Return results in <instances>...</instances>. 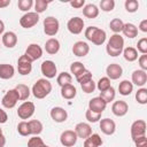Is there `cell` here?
<instances>
[{
    "label": "cell",
    "instance_id": "17",
    "mask_svg": "<svg viewBox=\"0 0 147 147\" xmlns=\"http://www.w3.org/2000/svg\"><path fill=\"white\" fill-rule=\"evenodd\" d=\"M111 111L115 116L117 117H122V116H125L126 113L129 111V105L123 101V100H118V101H115L111 106Z\"/></svg>",
    "mask_w": 147,
    "mask_h": 147
},
{
    "label": "cell",
    "instance_id": "57",
    "mask_svg": "<svg viewBox=\"0 0 147 147\" xmlns=\"http://www.w3.org/2000/svg\"><path fill=\"white\" fill-rule=\"evenodd\" d=\"M0 134H2V129L0 127Z\"/></svg>",
    "mask_w": 147,
    "mask_h": 147
},
{
    "label": "cell",
    "instance_id": "50",
    "mask_svg": "<svg viewBox=\"0 0 147 147\" xmlns=\"http://www.w3.org/2000/svg\"><path fill=\"white\" fill-rule=\"evenodd\" d=\"M139 61V65H140V69L146 71L147 70V54H141L140 57L138 59Z\"/></svg>",
    "mask_w": 147,
    "mask_h": 147
},
{
    "label": "cell",
    "instance_id": "33",
    "mask_svg": "<svg viewBox=\"0 0 147 147\" xmlns=\"http://www.w3.org/2000/svg\"><path fill=\"white\" fill-rule=\"evenodd\" d=\"M123 26H124V22L121 20V18H113L109 23V28L110 30L116 33V34H119V32H122L123 30Z\"/></svg>",
    "mask_w": 147,
    "mask_h": 147
},
{
    "label": "cell",
    "instance_id": "45",
    "mask_svg": "<svg viewBox=\"0 0 147 147\" xmlns=\"http://www.w3.org/2000/svg\"><path fill=\"white\" fill-rule=\"evenodd\" d=\"M33 6V1L32 0H18L17 1V7L20 10L22 11H29V9H31V7Z\"/></svg>",
    "mask_w": 147,
    "mask_h": 147
},
{
    "label": "cell",
    "instance_id": "4",
    "mask_svg": "<svg viewBox=\"0 0 147 147\" xmlns=\"http://www.w3.org/2000/svg\"><path fill=\"white\" fill-rule=\"evenodd\" d=\"M42 24H44V32L49 37L55 36L60 30V23H59L57 18H55L54 16L46 17L44 20Z\"/></svg>",
    "mask_w": 147,
    "mask_h": 147
},
{
    "label": "cell",
    "instance_id": "43",
    "mask_svg": "<svg viewBox=\"0 0 147 147\" xmlns=\"http://www.w3.org/2000/svg\"><path fill=\"white\" fill-rule=\"evenodd\" d=\"M124 6L127 13H136L139 9V2L137 0H126Z\"/></svg>",
    "mask_w": 147,
    "mask_h": 147
},
{
    "label": "cell",
    "instance_id": "14",
    "mask_svg": "<svg viewBox=\"0 0 147 147\" xmlns=\"http://www.w3.org/2000/svg\"><path fill=\"white\" fill-rule=\"evenodd\" d=\"M24 55H26L33 62V61H36V60H38L42 56V48L38 44H30L26 47Z\"/></svg>",
    "mask_w": 147,
    "mask_h": 147
},
{
    "label": "cell",
    "instance_id": "54",
    "mask_svg": "<svg viewBox=\"0 0 147 147\" xmlns=\"http://www.w3.org/2000/svg\"><path fill=\"white\" fill-rule=\"evenodd\" d=\"M10 5V0H0V8H6Z\"/></svg>",
    "mask_w": 147,
    "mask_h": 147
},
{
    "label": "cell",
    "instance_id": "2",
    "mask_svg": "<svg viewBox=\"0 0 147 147\" xmlns=\"http://www.w3.org/2000/svg\"><path fill=\"white\" fill-rule=\"evenodd\" d=\"M85 37L88 41L96 46H101L107 38L106 31L98 26H88L85 29Z\"/></svg>",
    "mask_w": 147,
    "mask_h": 147
},
{
    "label": "cell",
    "instance_id": "35",
    "mask_svg": "<svg viewBox=\"0 0 147 147\" xmlns=\"http://www.w3.org/2000/svg\"><path fill=\"white\" fill-rule=\"evenodd\" d=\"M71 80H72V76H71L69 72H65V71L59 74V76H57V78H56V82H57V84H59L61 87L64 86V85L71 84Z\"/></svg>",
    "mask_w": 147,
    "mask_h": 147
},
{
    "label": "cell",
    "instance_id": "21",
    "mask_svg": "<svg viewBox=\"0 0 147 147\" xmlns=\"http://www.w3.org/2000/svg\"><path fill=\"white\" fill-rule=\"evenodd\" d=\"M132 84L142 87L146 83H147V74L146 71L139 69V70H134L132 72Z\"/></svg>",
    "mask_w": 147,
    "mask_h": 147
},
{
    "label": "cell",
    "instance_id": "19",
    "mask_svg": "<svg viewBox=\"0 0 147 147\" xmlns=\"http://www.w3.org/2000/svg\"><path fill=\"white\" fill-rule=\"evenodd\" d=\"M88 52H90V46L85 41H77L72 46V53L75 56L84 57L88 54Z\"/></svg>",
    "mask_w": 147,
    "mask_h": 147
},
{
    "label": "cell",
    "instance_id": "36",
    "mask_svg": "<svg viewBox=\"0 0 147 147\" xmlns=\"http://www.w3.org/2000/svg\"><path fill=\"white\" fill-rule=\"evenodd\" d=\"M93 78H92V74H91V71L90 70H87V69H84L80 74H78L77 76H76V80L82 85V84H84V83H87V82H90V80H92Z\"/></svg>",
    "mask_w": 147,
    "mask_h": 147
},
{
    "label": "cell",
    "instance_id": "41",
    "mask_svg": "<svg viewBox=\"0 0 147 147\" xmlns=\"http://www.w3.org/2000/svg\"><path fill=\"white\" fill-rule=\"evenodd\" d=\"M84 69H86L85 67H84V64L82 63V62H79V61H76V62H72L71 63V65H70V72L76 77L78 74H80Z\"/></svg>",
    "mask_w": 147,
    "mask_h": 147
},
{
    "label": "cell",
    "instance_id": "1",
    "mask_svg": "<svg viewBox=\"0 0 147 147\" xmlns=\"http://www.w3.org/2000/svg\"><path fill=\"white\" fill-rule=\"evenodd\" d=\"M124 49V39L121 34H116L114 33L113 36H110L107 46H106V52L108 53V55L110 56H118L122 54Z\"/></svg>",
    "mask_w": 147,
    "mask_h": 147
},
{
    "label": "cell",
    "instance_id": "26",
    "mask_svg": "<svg viewBox=\"0 0 147 147\" xmlns=\"http://www.w3.org/2000/svg\"><path fill=\"white\" fill-rule=\"evenodd\" d=\"M102 142L103 141L98 133H92L88 138L84 140V147H100Z\"/></svg>",
    "mask_w": 147,
    "mask_h": 147
},
{
    "label": "cell",
    "instance_id": "25",
    "mask_svg": "<svg viewBox=\"0 0 147 147\" xmlns=\"http://www.w3.org/2000/svg\"><path fill=\"white\" fill-rule=\"evenodd\" d=\"M76 94H77V90L72 84H68V85H64L61 87V95L65 100L74 99L76 96Z\"/></svg>",
    "mask_w": 147,
    "mask_h": 147
},
{
    "label": "cell",
    "instance_id": "15",
    "mask_svg": "<svg viewBox=\"0 0 147 147\" xmlns=\"http://www.w3.org/2000/svg\"><path fill=\"white\" fill-rule=\"evenodd\" d=\"M74 131L76 132V134H77L78 138H82L84 140L92 134V127H91V125L88 123H84V122H80V123L76 124Z\"/></svg>",
    "mask_w": 147,
    "mask_h": 147
},
{
    "label": "cell",
    "instance_id": "48",
    "mask_svg": "<svg viewBox=\"0 0 147 147\" xmlns=\"http://www.w3.org/2000/svg\"><path fill=\"white\" fill-rule=\"evenodd\" d=\"M80 86H82L83 92H85V93H93V92H94V90L96 88V85H95V83H94V80H93V79H92V80H90V82H87V83L82 84Z\"/></svg>",
    "mask_w": 147,
    "mask_h": 147
},
{
    "label": "cell",
    "instance_id": "22",
    "mask_svg": "<svg viewBox=\"0 0 147 147\" xmlns=\"http://www.w3.org/2000/svg\"><path fill=\"white\" fill-rule=\"evenodd\" d=\"M2 44L3 46H6L7 48H13L16 46L17 44V36L15 32L13 31H8V32H5L2 34Z\"/></svg>",
    "mask_w": 147,
    "mask_h": 147
},
{
    "label": "cell",
    "instance_id": "40",
    "mask_svg": "<svg viewBox=\"0 0 147 147\" xmlns=\"http://www.w3.org/2000/svg\"><path fill=\"white\" fill-rule=\"evenodd\" d=\"M49 5V1H45V0H36L34 2V13L37 14H41L46 10L47 6Z\"/></svg>",
    "mask_w": 147,
    "mask_h": 147
},
{
    "label": "cell",
    "instance_id": "23",
    "mask_svg": "<svg viewBox=\"0 0 147 147\" xmlns=\"http://www.w3.org/2000/svg\"><path fill=\"white\" fill-rule=\"evenodd\" d=\"M45 51L51 55H55L60 51V41L56 38H49L45 44Z\"/></svg>",
    "mask_w": 147,
    "mask_h": 147
},
{
    "label": "cell",
    "instance_id": "55",
    "mask_svg": "<svg viewBox=\"0 0 147 147\" xmlns=\"http://www.w3.org/2000/svg\"><path fill=\"white\" fill-rule=\"evenodd\" d=\"M6 145V137L3 134H0V147H5Z\"/></svg>",
    "mask_w": 147,
    "mask_h": 147
},
{
    "label": "cell",
    "instance_id": "42",
    "mask_svg": "<svg viewBox=\"0 0 147 147\" xmlns=\"http://www.w3.org/2000/svg\"><path fill=\"white\" fill-rule=\"evenodd\" d=\"M45 146L46 145H45L44 140L38 136H33L28 141V147H45Z\"/></svg>",
    "mask_w": 147,
    "mask_h": 147
},
{
    "label": "cell",
    "instance_id": "52",
    "mask_svg": "<svg viewBox=\"0 0 147 147\" xmlns=\"http://www.w3.org/2000/svg\"><path fill=\"white\" fill-rule=\"evenodd\" d=\"M7 119H8V115H7V113H6L2 108H0V124L6 123Z\"/></svg>",
    "mask_w": 147,
    "mask_h": 147
},
{
    "label": "cell",
    "instance_id": "8",
    "mask_svg": "<svg viewBox=\"0 0 147 147\" xmlns=\"http://www.w3.org/2000/svg\"><path fill=\"white\" fill-rule=\"evenodd\" d=\"M18 100H20L18 99V94H17L16 90L13 88V90H9V91L6 92V94L2 96L1 103H2V106L5 108L11 109V108H14L16 106V103H17Z\"/></svg>",
    "mask_w": 147,
    "mask_h": 147
},
{
    "label": "cell",
    "instance_id": "31",
    "mask_svg": "<svg viewBox=\"0 0 147 147\" xmlns=\"http://www.w3.org/2000/svg\"><path fill=\"white\" fill-rule=\"evenodd\" d=\"M29 123V127H30V133L32 136H38L42 132V124L40 121L38 119H31L28 122Z\"/></svg>",
    "mask_w": 147,
    "mask_h": 147
},
{
    "label": "cell",
    "instance_id": "3",
    "mask_svg": "<svg viewBox=\"0 0 147 147\" xmlns=\"http://www.w3.org/2000/svg\"><path fill=\"white\" fill-rule=\"evenodd\" d=\"M32 94L37 99H44L52 92V84L46 78L38 79L32 86Z\"/></svg>",
    "mask_w": 147,
    "mask_h": 147
},
{
    "label": "cell",
    "instance_id": "47",
    "mask_svg": "<svg viewBox=\"0 0 147 147\" xmlns=\"http://www.w3.org/2000/svg\"><path fill=\"white\" fill-rule=\"evenodd\" d=\"M137 52H140L141 54H147V38L144 37L137 42Z\"/></svg>",
    "mask_w": 147,
    "mask_h": 147
},
{
    "label": "cell",
    "instance_id": "37",
    "mask_svg": "<svg viewBox=\"0 0 147 147\" xmlns=\"http://www.w3.org/2000/svg\"><path fill=\"white\" fill-rule=\"evenodd\" d=\"M136 100L140 105H146L147 103V88L141 87L136 92Z\"/></svg>",
    "mask_w": 147,
    "mask_h": 147
},
{
    "label": "cell",
    "instance_id": "12",
    "mask_svg": "<svg viewBox=\"0 0 147 147\" xmlns=\"http://www.w3.org/2000/svg\"><path fill=\"white\" fill-rule=\"evenodd\" d=\"M131 138H138L146 136V122L144 119H137L131 125Z\"/></svg>",
    "mask_w": 147,
    "mask_h": 147
},
{
    "label": "cell",
    "instance_id": "20",
    "mask_svg": "<svg viewBox=\"0 0 147 147\" xmlns=\"http://www.w3.org/2000/svg\"><path fill=\"white\" fill-rule=\"evenodd\" d=\"M100 130L106 136H111L116 131V124L110 118H103L100 121Z\"/></svg>",
    "mask_w": 147,
    "mask_h": 147
},
{
    "label": "cell",
    "instance_id": "51",
    "mask_svg": "<svg viewBox=\"0 0 147 147\" xmlns=\"http://www.w3.org/2000/svg\"><path fill=\"white\" fill-rule=\"evenodd\" d=\"M69 3H70L71 7L76 8V9H79V8L85 6V0H74V1H70Z\"/></svg>",
    "mask_w": 147,
    "mask_h": 147
},
{
    "label": "cell",
    "instance_id": "32",
    "mask_svg": "<svg viewBox=\"0 0 147 147\" xmlns=\"http://www.w3.org/2000/svg\"><path fill=\"white\" fill-rule=\"evenodd\" d=\"M123 56L127 62H133L138 59V52L134 47H126L123 49Z\"/></svg>",
    "mask_w": 147,
    "mask_h": 147
},
{
    "label": "cell",
    "instance_id": "10",
    "mask_svg": "<svg viewBox=\"0 0 147 147\" xmlns=\"http://www.w3.org/2000/svg\"><path fill=\"white\" fill-rule=\"evenodd\" d=\"M40 70H41V74L47 78V79H51V78H54L57 74V68H56V64L51 61V60H46L41 63L40 65Z\"/></svg>",
    "mask_w": 147,
    "mask_h": 147
},
{
    "label": "cell",
    "instance_id": "5",
    "mask_svg": "<svg viewBox=\"0 0 147 147\" xmlns=\"http://www.w3.org/2000/svg\"><path fill=\"white\" fill-rule=\"evenodd\" d=\"M36 107L34 103L31 101H24L17 109V116L21 119H29L34 114Z\"/></svg>",
    "mask_w": 147,
    "mask_h": 147
},
{
    "label": "cell",
    "instance_id": "34",
    "mask_svg": "<svg viewBox=\"0 0 147 147\" xmlns=\"http://www.w3.org/2000/svg\"><path fill=\"white\" fill-rule=\"evenodd\" d=\"M115 95H116L115 88H114L113 86H110L108 90H106V91H103V92H100V95H99V96H100V98H102V99L105 100V102H106V103H109V102L114 101Z\"/></svg>",
    "mask_w": 147,
    "mask_h": 147
},
{
    "label": "cell",
    "instance_id": "9",
    "mask_svg": "<svg viewBox=\"0 0 147 147\" xmlns=\"http://www.w3.org/2000/svg\"><path fill=\"white\" fill-rule=\"evenodd\" d=\"M77 134L74 130H65L61 133L60 136V142L62 144L63 147H72L77 142Z\"/></svg>",
    "mask_w": 147,
    "mask_h": 147
},
{
    "label": "cell",
    "instance_id": "46",
    "mask_svg": "<svg viewBox=\"0 0 147 147\" xmlns=\"http://www.w3.org/2000/svg\"><path fill=\"white\" fill-rule=\"evenodd\" d=\"M101 115H102V114H96V113H93L92 110L87 109V110H86V114H85V117H86V119H87L88 122H91V123H96V122L100 121Z\"/></svg>",
    "mask_w": 147,
    "mask_h": 147
},
{
    "label": "cell",
    "instance_id": "6",
    "mask_svg": "<svg viewBox=\"0 0 147 147\" xmlns=\"http://www.w3.org/2000/svg\"><path fill=\"white\" fill-rule=\"evenodd\" d=\"M39 22V14L34 11H28L20 18V24L24 29L33 28Z\"/></svg>",
    "mask_w": 147,
    "mask_h": 147
},
{
    "label": "cell",
    "instance_id": "30",
    "mask_svg": "<svg viewBox=\"0 0 147 147\" xmlns=\"http://www.w3.org/2000/svg\"><path fill=\"white\" fill-rule=\"evenodd\" d=\"M15 90H16V92H17V94H18V99L22 100V101L28 100V98H29L30 94H31L30 88H29L28 85H25V84H18V85H16Z\"/></svg>",
    "mask_w": 147,
    "mask_h": 147
},
{
    "label": "cell",
    "instance_id": "49",
    "mask_svg": "<svg viewBox=\"0 0 147 147\" xmlns=\"http://www.w3.org/2000/svg\"><path fill=\"white\" fill-rule=\"evenodd\" d=\"M132 140H133L136 147H147V138H146V136L138 137V138H134Z\"/></svg>",
    "mask_w": 147,
    "mask_h": 147
},
{
    "label": "cell",
    "instance_id": "7",
    "mask_svg": "<svg viewBox=\"0 0 147 147\" xmlns=\"http://www.w3.org/2000/svg\"><path fill=\"white\" fill-rule=\"evenodd\" d=\"M32 70V61L26 55H21L17 60V71L22 76H26Z\"/></svg>",
    "mask_w": 147,
    "mask_h": 147
},
{
    "label": "cell",
    "instance_id": "38",
    "mask_svg": "<svg viewBox=\"0 0 147 147\" xmlns=\"http://www.w3.org/2000/svg\"><path fill=\"white\" fill-rule=\"evenodd\" d=\"M96 85V88L100 91V92H103V91H106V90H108L111 85H110V79L108 78V77H101L99 80H98V83L95 84Z\"/></svg>",
    "mask_w": 147,
    "mask_h": 147
},
{
    "label": "cell",
    "instance_id": "11",
    "mask_svg": "<svg viewBox=\"0 0 147 147\" xmlns=\"http://www.w3.org/2000/svg\"><path fill=\"white\" fill-rule=\"evenodd\" d=\"M67 28H68L70 33L79 34V33H82V31L84 29V20L78 17V16H75V17H72V18H70L68 21Z\"/></svg>",
    "mask_w": 147,
    "mask_h": 147
},
{
    "label": "cell",
    "instance_id": "53",
    "mask_svg": "<svg viewBox=\"0 0 147 147\" xmlns=\"http://www.w3.org/2000/svg\"><path fill=\"white\" fill-rule=\"evenodd\" d=\"M139 30L141 32H147V20H142L139 24Z\"/></svg>",
    "mask_w": 147,
    "mask_h": 147
},
{
    "label": "cell",
    "instance_id": "24",
    "mask_svg": "<svg viewBox=\"0 0 147 147\" xmlns=\"http://www.w3.org/2000/svg\"><path fill=\"white\" fill-rule=\"evenodd\" d=\"M14 74H15V69L11 64H8V63L0 64V78L1 79H10L13 78Z\"/></svg>",
    "mask_w": 147,
    "mask_h": 147
},
{
    "label": "cell",
    "instance_id": "58",
    "mask_svg": "<svg viewBox=\"0 0 147 147\" xmlns=\"http://www.w3.org/2000/svg\"><path fill=\"white\" fill-rule=\"evenodd\" d=\"M45 147H49V146H47V145H46V146H45Z\"/></svg>",
    "mask_w": 147,
    "mask_h": 147
},
{
    "label": "cell",
    "instance_id": "27",
    "mask_svg": "<svg viewBox=\"0 0 147 147\" xmlns=\"http://www.w3.org/2000/svg\"><path fill=\"white\" fill-rule=\"evenodd\" d=\"M83 15L87 18H95L99 15V8L93 3H87L83 7Z\"/></svg>",
    "mask_w": 147,
    "mask_h": 147
},
{
    "label": "cell",
    "instance_id": "18",
    "mask_svg": "<svg viewBox=\"0 0 147 147\" xmlns=\"http://www.w3.org/2000/svg\"><path fill=\"white\" fill-rule=\"evenodd\" d=\"M106 74H107V77L109 79L116 80L123 75V68L117 63H110L106 68Z\"/></svg>",
    "mask_w": 147,
    "mask_h": 147
},
{
    "label": "cell",
    "instance_id": "16",
    "mask_svg": "<svg viewBox=\"0 0 147 147\" xmlns=\"http://www.w3.org/2000/svg\"><path fill=\"white\" fill-rule=\"evenodd\" d=\"M49 115H51L52 119L54 122H56V123H63L68 118V113L62 107H54V108H52Z\"/></svg>",
    "mask_w": 147,
    "mask_h": 147
},
{
    "label": "cell",
    "instance_id": "13",
    "mask_svg": "<svg viewBox=\"0 0 147 147\" xmlns=\"http://www.w3.org/2000/svg\"><path fill=\"white\" fill-rule=\"evenodd\" d=\"M106 107H107V103L100 96H95V98H93L88 101V109L92 110L93 113L102 114L103 110L106 109Z\"/></svg>",
    "mask_w": 147,
    "mask_h": 147
},
{
    "label": "cell",
    "instance_id": "44",
    "mask_svg": "<svg viewBox=\"0 0 147 147\" xmlns=\"http://www.w3.org/2000/svg\"><path fill=\"white\" fill-rule=\"evenodd\" d=\"M100 8L101 10L108 13L111 11L115 8V1L114 0H101L100 1Z\"/></svg>",
    "mask_w": 147,
    "mask_h": 147
},
{
    "label": "cell",
    "instance_id": "56",
    "mask_svg": "<svg viewBox=\"0 0 147 147\" xmlns=\"http://www.w3.org/2000/svg\"><path fill=\"white\" fill-rule=\"evenodd\" d=\"M3 31H5V23L0 20V34H2Z\"/></svg>",
    "mask_w": 147,
    "mask_h": 147
},
{
    "label": "cell",
    "instance_id": "28",
    "mask_svg": "<svg viewBox=\"0 0 147 147\" xmlns=\"http://www.w3.org/2000/svg\"><path fill=\"white\" fill-rule=\"evenodd\" d=\"M132 91H133V84L130 80L124 79V80H122L119 83V85H118V92H119V94L126 96V95H130L132 93Z\"/></svg>",
    "mask_w": 147,
    "mask_h": 147
},
{
    "label": "cell",
    "instance_id": "29",
    "mask_svg": "<svg viewBox=\"0 0 147 147\" xmlns=\"http://www.w3.org/2000/svg\"><path fill=\"white\" fill-rule=\"evenodd\" d=\"M123 34L130 39L134 38L138 36V28L132 24V23H124V26H123V30H122Z\"/></svg>",
    "mask_w": 147,
    "mask_h": 147
},
{
    "label": "cell",
    "instance_id": "39",
    "mask_svg": "<svg viewBox=\"0 0 147 147\" xmlns=\"http://www.w3.org/2000/svg\"><path fill=\"white\" fill-rule=\"evenodd\" d=\"M17 132H18L21 136H23V137H28V136H30L31 133H30L29 123L25 122V121L20 122V123L17 124Z\"/></svg>",
    "mask_w": 147,
    "mask_h": 147
}]
</instances>
